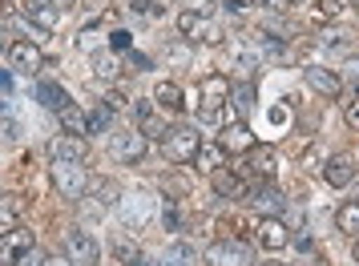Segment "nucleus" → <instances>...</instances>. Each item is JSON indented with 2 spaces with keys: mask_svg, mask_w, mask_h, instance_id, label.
<instances>
[{
  "mask_svg": "<svg viewBox=\"0 0 359 266\" xmlns=\"http://www.w3.org/2000/svg\"><path fill=\"white\" fill-rule=\"evenodd\" d=\"M198 150H202V133L194 125H186V121H178V125H170L162 133V153H165V162H174V166H190L198 158Z\"/></svg>",
  "mask_w": 359,
  "mask_h": 266,
  "instance_id": "obj_1",
  "label": "nucleus"
},
{
  "mask_svg": "<svg viewBox=\"0 0 359 266\" xmlns=\"http://www.w3.org/2000/svg\"><path fill=\"white\" fill-rule=\"evenodd\" d=\"M202 101H198V121H206V125H218V117H222V105L230 97V81L226 77H206L202 81Z\"/></svg>",
  "mask_w": 359,
  "mask_h": 266,
  "instance_id": "obj_2",
  "label": "nucleus"
},
{
  "mask_svg": "<svg viewBox=\"0 0 359 266\" xmlns=\"http://www.w3.org/2000/svg\"><path fill=\"white\" fill-rule=\"evenodd\" d=\"M53 186H57L61 198H81L89 190V169L81 162H57L53 166Z\"/></svg>",
  "mask_w": 359,
  "mask_h": 266,
  "instance_id": "obj_3",
  "label": "nucleus"
},
{
  "mask_svg": "<svg viewBox=\"0 0 359 266\" xmlns=\"http://www.w3.org/2000/svg\"><path fill=\"white\" fill-rule=\"evenodd\" d=\"M149 150V137L142 130H130V133H114V141H109V153H114L121 166H137Z\"/></svg>",
  "mask_w": 359,
  "mask_h": 266,
  "instance_id": "obj_4",
  "label": "nucleus"
},
{
  "mask_svg": "<svg viewBox=\"0 0 359 266\" xmlns=\"http://www.w3.org/2000/svg\"><path fill=\"white\" fill-rule=\"evenodd\" d=\"M246 202H250V210H259L262 218H278L283 206H287V198H283V190H278L275 182L250 186V190H246Z\"/></svg>",
  "mask_w": 359,
  "mask_h": 266,
  "instance_id": "obj_5",
  "label": "nucleus"
},
{
  "mask_svg": "<svg viewBox=\"0 0 359 266\" xmlns=\"http://www.w3.org/2000/svg\"><path fill=\"white\" fill-rule=\"evenodd\" d=\"M65 258L73 266H97V242L85 230H65Z\"/></svg>",
  "mask_w": 359,
  "mask_h": 266,
  "instance_id": "obj_6",
  "label": "nucleus"
},
{
  "mask_svg": "<svg viewBox=\"0 0 359 266\" xmlns=\"http://www.w3.org/2000/svg\"><path fill=\"white\" fill-rule=\"evenodd\" d=\"M206 262L210 266H250L255 258H250V246L246 242H214L206 250Z\"/></svg>",
  "mask_w": 359,
  "mask_h": 266,
  "instance_id": "obj_7",
  "label": "nucleus"
},
{
  "mask_svg": "<svg viewBox=\"0 0 359 266\" xmlns=\"http://www.w3.org/2000/svg\"><path fill=\"white\" fill-rule=\"evenodd\" d=\"M29 246H33V234L25 230V226H8V230L0 234V266H17V258Z\"/></svg>",
  "mask_w": 359,
  "mask_h": 266,
  "instance_id": "obj_8",
  "label": "nucleus"
},
{
  "mask_svg": "<svg viewBox=\"0 0 359 266\" xmlns=\"http://www.w3.org/2000/svg\"><path fill=\"white\" fill-rule=\"evenodd\" d=\"M178 29H182V36H194V41H206V45H218V41H222V29H218L210 17L182 13V17H178Z\"/></svg>",
  "mask_w": 359,
  "mask_h": 266,
  "instance_id": "obj_9",
  "label": "nucleus"
},
{
  "mask_svg": "<svg viewBox=\"0 0 359 266\" xmlns=\"http://www.w3.org/2000/svg\"><path fill=\"white\" fill-rule=\"evenodd\" d=\"M255 242L262 250H283L291 242V234L283 226V218H259V226H255Z\"/></svg>",
  "mask_w": 359,
  "mask_h": 266,
  "instance_id": "obj_10",
  "label": "nucleus"
},
{
  "mask_svg": "<svg viewBox=\"0 0 359 266\" xmlns=\"http://www.w3.org/2000/svg\"><path fill=\"white\" fill-rule=\"evenodd\" d=\"M218 146H222V153H250L255 150V133H250V125L234 121V125L218 133Z\"/></svg>",
  "mask_w": 359,
  "mask_h": 266,
  "instance_id": "obj_11",
  "label": "nucleus"
},
{
  "mask_svg": "<svg viewBox=\"0 0 359 266\" xmlns=\"http://www.w3.org/2000/svg\"><path fill=\"white\" fill-rule=\"evenodd\" d=\"M303 81L319 93V97H339L343 93V81L331 73V69H319V65H307L303 69Z\"/></svg>",
  "mask_w": 359,
  "mask_h": 266,
  "instance_id": "obj_12",
  "label": "nucleus"
},
{
  "mask_svg": "<svg viewBox=\"0 0 359 266\" xmlns=\"http://www.w3.org/2000/svg\"><path fill=\"white\" fill-rule=\"evenodd\" d=\"M8 57H13V65H17L20 73H41V69H45V52H41V45H33V41H17V45L8 49Z\"/></svg>",
  "mask_w": 359,
  "mask_h": 266,
  "instance_id": "obj_13",
  "label": "nucleus"
},
{
  "mask_svg": "<svg viewBox=\"0 0 359 266\" xmlns=\"http://www.w3.org/2000/svg\"><path fill=\"white\" fill-rule=\"evenodd\" d=\"M246 166H250L255 178L271 182V178H275V169H278V153L271 150V146H255V150L246 153Z\"/></svg>",
  "mask_w": 359,
  "mask_h": 266,
  "instance_id": "obj_14",
  "label": "nucleus"
},
{
  "mask_svg": "<svg viewBox=\"0 0 359 266\" xmlns=\"http://www.w3.org/2000/svg\"><path fill=\"white\" fill-rule=\"evenodd\" d=\"M53 158H57V162H85V158H89V141L77 137V133L57 137V141H53Z\"/></svg>",
  "mask_w": 359,
  "mask_h": 266,
  "instance_id": "obj_15",
  "label": "nucleus"
},
{
  "mask_svg": "<svg viewBox=\"0 0 359 266\" xmlns=\"http://www.w3.org/2000/svg\"><path fill=\"white\" fill-rule=\"evenodd\" d=\"M20 8H25V17L33 20V24H41V29H57V24H61V8H53V0H25Z\"/></svg>",
  "mask_w": 359,
  "mask_h": 266,
  "instance_id": "obj_16",
  "label": "nucleus"
},
{
  "mask_svg": "<svg viewBox=\"0 0 359 266\" xmlns=\"http://www.w3.org/2000/svg\"><path fill=\"white\" fill-rule=\"evenodd\" d=\"M323 178H327V186L343 190V186H347L351 178H355V166H351V158H347V153H335V158H327Z\"/></svg>",
  "mask_w": 359,
  "mask_h": 266,
  "instance_id": "obj_17",
  "label": "nucleus"
},
{
  "mask_svg": "<svg viewBox=\"0 0 359 266\" xmlns=\"http://www.w3.org/2000/svg\"><path fill=\"white\" fill-rule=\"evenodd\" d=\"M36 101H41L45 109H53V113H61L65 105H73V101H69V93L57 81H41V85H36Z\"/></svg>",
  "mask_w": 359,
  "mask_h": 266,
  "instance_id": "obj_18",
  "label": "nucleus"
},
{
  "mask_svg": "<svg viewBox=\"0 0 359 266\" xmlns=\"http://www.w3.org/2000/svg\"><path fill=\"white\" fill-rule=\"evenodd\" d=\"M210 182H214V190H218L222 198H238V194L246 190L243 178H238L234 169H226V166H218V169H214V174H210Z\"/></svg>",
  "mask_w": 359,
  "mask_h": 266,
  "instance_id": "obj_19",
  "label": "nucleus"
},
{
  "mask_svg": "<svg viewBox=\"0 0 359 266\" xmlns=\"http://www.w3.org/2000/svg\"><path fill=\"white\" fill-rule=\"evenodd\" d=\"M335 226H339L343 234H359V198L343 202L339 214H335Z\"/></svg>",
  "mask_w": 359,
  "mask_h": 266,
  "instance_id": "obj_20",
  "label": "nucleus"
},
{
  "mask_svg": "<svg viewBox=\"0 0 359 266\" xmlns=\"http://www.w3.org/2000/svg\"><path fill=\"white\" fill-rule=\"evenodd\" d=\"M137 121H142V133H146V137H162V133L170 130V125H162V121H158V113L149 109V101H142V105H137Z\"/></svg>",
  "mask_w": 359,
  "mask_h": 266,
  "instance_id": "obj_21",
  "label": "nucleus"
},
{
  "mask_svg": "<svg viewBox=\"0 0 359 266\" xmlns=\"http://www.w3.org/2000/svg\"><path fill=\"white\" fill-rule=\"evenodd\" d=\"M57 117H61V125H65L69 133H89V117H85L77 105H65Z\"/></svg>",
  "mask_w": 359,
  "mask_h": 266,
  "instance_id": "obj_22",
  "label": "nucleus"
},
{
  "mask_svg": "<svg viewBox=\"0 0 359 266\" xmlns=\"http://www.w3.org/2000/svg\"><path fill=\"white\" fill-rule=\"evenodd\" d=\"M194 262H198L194 246H186V242H174V246L165 250V262H162V266H194Z\"/></svg>",
  "mask_w": 359,
  "mask_h": 266,
  "instance_id": "obj_23",
  "label": "nucleus"
},
{
  "mask_svg": "<svg viewBox=\"0 0 359 266\" xmlns=\"http://www.w3.org/2000/svg\"><path fill=\"white\" fill-rule=\"evenodd\" d=\"M154 101L165 105V109H182V89L174 81H162L158 89H154Z\"/></svg>",
  "mask_w": 359,
  "mask_h": 266,
  "instance_id": "obj_24",
  "label": "nucleus"
},
{
  "mask_svg": "<svg viewBox=\"0 0 359 266\" xmlns=\"http://www.w3.org/2000/svg\"><path fill=\"white\" fill-rule=\"evenodd\" d=\"M20 206H25L20 194H0V226H13L20 214Z\"/></svg>",
  "mask_w": 359,
  "mask_h": 266,
  "instance_id": "obj_25",
  "label": "nucleus"
},
{
  "mask_svg": "<svg viewBox=\"0 0 359 266\" xmlns=\"http://www.w3.org/2000/svg\"><path fill=\"white\" fill-rule=\"evenodd\" d=\"M0 137H4V141H17L20 137V121L13 117L8 101H0Z\"/></svg>",
  "mask_w": 359,
  "mask_h": 266,
  "instance_id": "obj_26",
  "label": "nucleus"
},
{
  "mask_svg": "<svg viewBox=\"0 0 359 266\" xmlns=\"http://www.w3.org/2000/svg\"><path fill=\"white\" fill-rule=\"evenodd\" d=\"M114 258L117 262H126V266H133L137 258H142V250L133 246L130 238H114Z\"/></svg>",
  "mask_w": 359,
  "mask_h": 266,
  "instance_id": "obj_27",
  "label": "nucleus"
},
{
  "mask_svg": "<svg viewBox=\"0 0 359 266\" xmlns=\"http://www.w3.org/2000/svg\"><path fill=\"white\" fill-rule=\"evenodd\" d=\"M93 73H97L101 81H114V77H117V61H114V52H97V57H93Z\"/></svg>",
  "mask_w": 359,
  "mask_h": 266,
  "instance_id": "obj_28",
  "label": "nucleus"
},
{
  "mask_svg": "<svg viewBox=\"0 0 359 266\" xmlns=\"http://www.w3.org/2000/svg\"><path fill=\"white\" fill-rule=\"evenodd\" d=\"M109 125H114V109H109V105H97V109L89 113V133H105Z\"/></svg>",
  "mask_w": 359,
  "mask_h": 266,
  "instance_id": "obj_29",
  "label": "nucleus"
},
{
  "mask_svg": "<svg viewBox=\"0 0 359 266\" xmlns=\"http://www.w3.org/2000/svg\"><path fill=\"white\" fill-rule=\"evenodd\" d=\"M121 218H126V222H130V226H142V222H146V210H142V198H130L126 202V210H121Z\"/></svg>",
  "mask_w": 359,
  "mask_h": 266,
  "instance_id": "obj_30",
  "label": "nucleus"
},
{
  "mask_svg": "<svg viewBox=\"0 0 359 266\" xmlns=\"http://www.w3.org/2000/svg\"><path fill=\"white\" fill-rule=\"evenodd\" d=\"M182 13H194V17H210L214 13V0H178Z\"/></svg>",
  "mask_w": 359,
  "mask_h": 266,
  "instance_id": "obj_31",
  "label": "nucleus"
},
{
  "mask_svg": "<svg viewBox=\"0 0 359 266\" xmlns=\"http://www.w3.org/2000/svg\"><path fill=\"white\" fill-rule=\"evenodd\" d=\"M130 8L137 17H162V4H154V0H130Z\"/></svg>",
  "mask_w": 359,
  "mask_h": 266,
  "instance_id": "obj_32",
  "label": "nucleus"
},
{
  "mask_svg": "<svg viewBox=\"0 0 359 266\" xmlns=\"http://www.w3.org/2000/svg\"><path fill=\"white\" fill-rule=\"evenodd\" d=\"M234 105H238L243 113H250V105H255V89H250V85H243V89H234Z\"/></svg>",
  "mask_w": 359,
  "mask_h": 266,
  "instance_id": "obj_33",
  "label": "nucleus"
},
{
  "mask_svg": "<svg viewBox=\"0 0 359 266\" xmlns=\"http://www.w3.org/2000/svg\"><path fill=\"white\" fill-rule=\"evenodd\" d=\"M126 65H130L133 73H142V69H149V57H146V52H137V49H130V52H126Z\"/></svg>",
  "mask_w": 359,
  "mask_h": 266,
  "instance_id": "obj_34",
  "label": "nucleus"
},
{
  "mask_svg": "<svg viewBox=\"0 0 359 266\" xmlns=\"http://www.w3.org/2000/svg\"><path fill=\"white\" fill-rule=\"evenodd\" d=\"M17 266H45V254H41L36 246H29V250L17 258Z\"/></svg>",
  "mask_w": 359,
  "mask_h": 266,
  "instance_id": "obj_35",
  "label": "nucleus"
},
{
  "mask_svg": "<svg viewBox=\"0 0 359 266\" xmlns=\"http://www.w3.org/2000/svg\"><path fill=\"white\" fill-rule=\"evenodd\" d=\"M194 162H202V169H210V174H214V169H218V166H222V153H202V150H198V158H194Z\"/></svg>",
  "mask_w": 359,
  "mask_h": 266,
  "instance_id": "obj_36",
  "label": "nucleus"
},
{
  "mask_svg": "<svg viewBox=\"0 0 359 266\" xmlns=\"http://www.w3.org/2000/svg\"><path fill=\"white\" fill-rule=\"evenodd\" d=\"M13 45H17V41H13V24H8V20H0V52H8Z\"/></svg>",
  "mask_w": 359,
  "mask_h": 266,
  "instance_id": "obj_37",
  "label": "nucleus"
},
{
  "mask_svg": "<svg viewBox=\"0 0 359 266\" xmlns=\"http://www.w3.org/2000/svg\"><path fill=\"white\" fill-rule=\"evenodd\" d=\"M109 45L121 49V52H130V33H126V29H114V33H109Z\"/></svg>",
  "mask_w": 359,
  "mask_h": 266,
  "instance_id": "obj_38",
  "label": "nucleus"
},
{
  "mask_svg": "<svg viewBox=\"0 0 359 266\" xmlns=\"http://www.w3.org/2000/svg\"><path fill=\"white\" fill-rule=\"evenodd\" d=\"M339 8H343L339 0H319V8H315V13H319V17H335Z\"/></svg>",
  "mask_w": 359,
  "mask_h": 266,
  "instance_id": "obj_39",
  "label": "nucleus"
},
{
  "mask_svg": "<svg viewBox=\"0 0 359 266\" xmlns=\"http://www.w3.org/2000/svg\"><path fill=\"white\" fill-rule=\"evenodd\" d=\"M165 230H178V206L174 202L165 206Z\"/></svg>",
  "mask_w": 359,
  "mask_h": 266,
  "instance_id": "obj_40",
  "label": "nucleus"
},
{
  "mask_svg": "<svg viewBox=\"0 0 359 266\" xmlns=\"http://www.w3.org/2000/svg\"><path fill=\"white\" fill-rule=\"evenodd\" d=\"M165 57H170V61H182V65H186V57H190V52L182 49V45H170V49H165Z\"/></svg>",
  "mask_w": 359,
  "mask_h": 266,
  "instance_id": "obj_41",
  "label": "nucleus"
},
{
  "mask_svg": "<svg viewBox=\"0 0 359 266\" xmlns=\"http://www.w3.org/2000/svg\"><path fill=\"white\" fill-rule=\"evenodd\" d=\"M347 125H351V130H359V101H351V105H347Z\"/></svg>",
  "mask_w": 359,
  "mask_h": 266,
  "instance_id": "obj_42",
  "label": "nucleus"
},
{
  "mask_svg": "<svg viewBox=\"0 0 359 266\" xmlns=\"http://www.w3.org/2000/svg\"><path fill=\"white\" fill-rule=\"evenodd\" d=\"M255 4H259V8H271V13H275V8H287L291 0H255Z\"/></svg>",
  "mask_w": 359,
  "mask_h": 266,
  "instance_id": "obj_43",
  "label": "nucleus"
},
{
  "mask_svg": "<svg viewBox=\"0 0 359 266\" xmlns=\"http://www.w3.org/2000/svg\"><path fill=\"white\" fill-rule=\"evenodd\" d=\"M105 105H109V109H121V105H126V97H121V93H109V97H105Z\"/></svg>",
  "mask_w": 359,
  "mask_h": 266,
  "instance_id": "obj_44",
  "label": "nucleus"
},
{
  "mask_svg": "<svg viewBox=\"0 0 359 266\" xmlns=\"http://www.w3.org/2000/svg\"><path fill=\"white\" fill-rule=\"evenodd\" d=\"M8 89H13V77H8V73H0V93H8Z\"/></svg>",
  "mask_w": 359,
  "mask_h": 266,
  "instance_id": "obj_45",
  "label": "nucleus"
},
{
  "mask_svg": "<svg viewBox=\"0 0 359 266\" xmlns=\"http://www.w3.org/2000/svg\"><path fill=\"white\" fill-rule=\"evenodd\" d=\"M45 266H73L69 258H45Z\"/></svg>",
  "mask_w": 359,
  "mask_h": 266,
  "instance_id": "obj_46",
  "label": "nucleus"
},
{
  "mask_svg": "<svg viewBox=\"0 0 359 266\" xmlns=\"http://www.w3.org/2000/svg\"><path fill=\"white\" fill-rule=\"evenodd\" d=\"M53 4H61V8H73V4H77V0H53Z\"/></svg>",
  "mask_w": 359,
  "mask_h": 266,
  "instance_id": "obj_47",
  "label": "nucleus"
},
{
  "mask_svg": "<svg viewBox=\"0 0 359 266\" xmlns=\"http://www.w3.org/2000/svg\"><path fill=\"white\" fill-rule=\"evenodd\" d=\"M222 4H230V8H238V4H243V0H222Z\"/></svg>",
  "mask_w": 359,
  "mask_h": 266,
  "instance_id": "obj_48",
  "label": "nucleus"
},
{
  "mask_svg": "<svg viewBox=\"0 0 359 266\" xmlns=\"http://www.w3.org/2000/svg\"><path fill=\"white\" fill-rule=\"evenodd\" d=\"M351 254H355V262H359V234H355V250H351Z\"/></svg>",
  "mask_w": 359,
  "mask_h": 266,
  "instance_id": "obj_49",
  "label": "nucleus"
},
{
  "mask_svg": "<svg viewBox=\"0 0 359 266\" xmlns=\"http://www.w3.org/2000/svg\"><path fill=\"white\" fill-rule=\"evenodd\" d=\"M133 266H154V262H146V258H137V262H133Z\"/></svg>",
  "mask_w": 359,
  "mask_h": 266,
  "instance_id": "obj_50",
  "label": "nucleus"
},
{
  "mask_svg": "<svg viewBox=\"0 0 359 266\" xmlns=\"http://www.w3.org/2000/svg\"><path fill=\"white\" fill-rule=\"evenodd\" d=\"M355 17H359V0H355Z\"/></svg>",
  "mask_w": 359,
  "mask_h": 266,
  "instance_id": "obj_51",
  "label": "nucleus"
},
{
  "mask_svg": "<svg viewBox=\"0 0 359 266\" xmlns=\"http://www.w3.org/2000/svg\"><path fill=\"white\" fill-rule=\"evenodd\" d=\"M266 266H283V262H266Z\"/></svg>",
  "mask_w": 359,
  "mask_h": 266,
  "instance_id": "obj_52",
  "label": "nucleus"
}]
</instances>
